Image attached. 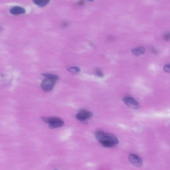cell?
Returning a JSON list of instances; mask_svg holds the SVG:
<instances>
[{"label": "cell", "instance_id": "obj_5", "mask_svg": "<svg viewBox=\"0 0 170 170\" xmlns=\"http://www.w3.org/2000/svg\"><path fill=\"white\" fill-rule=\"evenodd\" d=\"M123 101L126 105L133 109H137L140 107L138 102L131 97L125 96L123 98Z\"/></svg>", "mask_w": 170, "mask_h": 170}, {"label": "cell", "instance_id": "obj_8", "mask_svg": "<svg viewBox=\"0 0 170 170\" xmlns=\"http://www.w3.org/2000/svg\"><path fill=\"white\" fill-rule=\"evenodd\" d=\"M131 51L134 55L139 56L144 54L145 52V50L143 47H139L133 49Z\"/></svg>", "mask_w": 170, "mask_h": 170}, {"label": "cell", "instance_id": "obj_13", "mask_svg": "<svg viewBox=\"0 0 170 170\" xmlns=\"http://www.w3.org/2000/svg\"><path fill=\"white\" fill-rule=\"evenodd\" d=\"M163 69L164 71H165L167 73H170V65L169 64H167L165 65L163 67Z\"/></svg>", "mask_w": 170, "mask_h": 170}, {"label": "cell", "instance_id": "obj_12", "mask_svg": "<svg viewBox=\"0 0 170 170\" xmlns=\"http://www.w3.org/2000/svg\"><path fill=\"white\" fill-rule=\"evenodd\" d=\"M95 73L100 78H103L104 76V75L102 73V72L99 69H97L95 70Z\"/></svg>", "mask_w": 170, "mask_h": 170}, {"label": "cell", "instance_id": "obj_9", "mask_svg": "<svg viewBox=\"0 0 170 170\" xmlns=\"http://www.w3.org/2000/svg\"><path fill=\"white\" fill-rule=\"evenodd\" d=\"M45 78L52 79L58 81L59 79V77L57 75L48 73H44L42 74Z\"/></svg>", "mask_w": 170, "mask_h": 170}, {"label": "cell", "instance_id": "obj_2", "mask_svg": "<svg viewBox=\"0 0 170 170\" xmlns=\"http://www.w3.org/2000/svg\"><path fill=\"white\" fill-rule=\"evenodd\" d=\"M41 119L45 123H48L49 127L51 129L62 127L65 124L64 121L58 117H42Z\"/></svg>", "mask_w": 170, "mask_h": 170}, {"label": "cell", "instance_id": "obj_7", "mask_svg": "<svg viewBox=\"0 0 170 170\" xmlns=\"http://www.w3.org/2000/svg\"><path fill=\"white\" fill-rule=\"evenodd\" d=\"M10 12L14 15L21 14L25 13V10L22 7L15 6L10 9Z\"/></svg>", "mask_w": 170, "mask_h": 170}, {"label": "cell", "instance_id": "obj_3", "mask_svg": "<svg viewBox=\"0 0 170 170\" xmlns=\"http://www.w3.org/2000/svg\"><path fill=\"white\" fill-rule=\"evenodd\" d=\"M92 112L85 110H81L77 113L75 117L77 119L85 124L88 123L87 120L93 116Z\"/></svg>", "mask_w": 170, "mask_h": 170}, {"label": "cell", "instance_id": "obj_1", "mask_svg": "<svg viewBox=\"0 0 170 170\" xmlns=\"http://www.w3.org/2000/svg\"><path fill=\"white\" fill-rule=\"evenodd\" d=\"M95 136L101 145L106 147H112L119 143L117 137L112 134L98 131L95 133Z\"/></svg>", "mask_w": 170, "mask_h": 170}, {"label": "cell", "instance_id": "obj_11", "mask_svg": "<svg viewBox=\"0 0 170 170\" xmlns=\"http://www.w3.org/2000/svg\"><path fill=\"white\" fill-rule=\"evenodd\" d=\"M67 70L72 74L75 75L79 73L80 70L78 66H73L68 68Z\"/></svg>", "mask_w": 170, "mask_h": 170}, {"label": "cell", "instance_id": "obj_6", "mask_svg": "<svg viewBox=\"0 0 170 170\" xmlns=\"http://www.w3.org/2000/svg\"><path fill=\"white\" fill-rule=\"evenodd\" d=\"M129 161L134 165L138 167H141L143 164V161L140 157L134 154H130L128 156Z\"/></svg>", "mask_w": 170, "mask_h": 170}, {"label": "cell", "instance_id": "obj_14", "mask_svg": "<svg viewBox=\"0 0 170 170\" xmlns=\"http://www.w3.org/2000/svg\"><path fill=\"white\" fill-rule=\"evenodd\" d=\"M164 38L165 40H168L170 39L169 33H167L165 34L164 36Z\"/></svg>", "mask_w": 170, "mask_h": 170}, {"label": "cell", "instance_id": "obj_10", "mask_svg": "<svg viewBox=\"0 0 170 170\" xmlns=\"http://www.w3.org/2000/svg\"><path fill=\"white\" fill-rule=\"evenodd\" d=\"M33 2L35 3L38 5V6L42 7L47 5L50 1L49 0H35Z\"/></svg>", "mask_w": 170, "mask_h": 170}, {"label": "cell", "instance_id": "obj_15", "mask_svg": "<svg viewBox=\"0 0 170 170\" xmlns=\"http://www.w3.org/2000/svg\"><path fill=\"white\" fill-rule=\"evenodd\" d=\"M54 170H58V169H55Z\"/></svg>", "mask_w": 170, "mask_h": 170}, {"label": "cell", "instance_id": "obj_4", "mask_svg": "<svg viewBox=\"0 0 170 170\" xmlns=\"http://www.w3.org/2000/svg\"><path fill=\"white\" fill-rule=\"evenodd\" d=\"M56 82V80L45 78L41 82V88L45 92L50 91L53 89Z\"/></svg>", "mask_w": 170, "mask_h": 170}]
</instances>
